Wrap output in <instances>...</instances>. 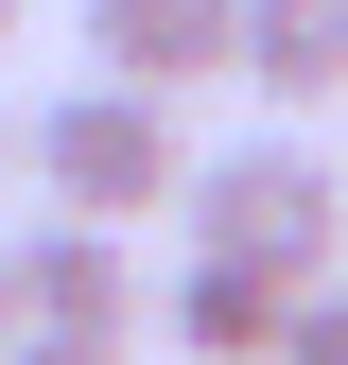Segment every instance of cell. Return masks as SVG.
<instances>
[{
	"instance_id": "obj_1",
	"label": "cell",
	"mask_w": 348,
	"mask_h": 365,
	"mask_svg": "<svg viewBox=\"0 0 348 365\" xmlns=\"http://www.w3.org/2000/svg\"><path fill=\"white\" fill-rule=\"evenodd\" d=\"M18 157H35V192H53L70 226H140V209H174V192H192V122H174L157 87H105V70H87V87H53Z\"/></svg>"
},
{
	"instance_id": "obj_2",
	"label": "cell",
	"mask_w": 348,
	"mask_h": 365,
	"mask_svg": "<svg viewBox=\"0 0 348 365\" xmlns=\"http://www.w3.org/2000/svg\"><path fill=\"white\" fill-rule=\"evenodd\" d=\"M174 209H192L209 261H261V279H296V296H314L331 244H348V174L296 140V122H279V140H244V157H192V192H174Z\"/></svg>"
},
{
	"instance_id": "obj_3",
	"label": "cell",
	"mask_w": 348,
	"mask_h": 365,
	"mask_svg": "<svg viewBox=\"0 0 348 365\" xmlns=\"http://www.w3.org/2000/svg\"><path fill=\"white\" fill-rule=\"evenodd\" d=\"M0 296H18V331H70V348H140V313H157V279H140V244L122 226H35V244H0Z\"/></svg>"
},
{
	"instance_id": "obj_4",
	"label": "cell",
	"mask_w": 348,
	"mask_h": 365,
	"mask_svg": "<svg viewBox=\"0 0 348 365\" xmlns=\"http://www.w3.org/2000/svg\"><path fill=\"white\" fill-rule=\"evenodd\" d=\"M87 70L192 105V87H227V0H87Z\"/></svg>"
},
{
	"instance_id": "obj_5",
	"label": "cell",
	"mask_w": 348,
	"mask_h": 365,
	"mask_svg": "<svg viewBox=\"0 0 348 365\" xmlns=\"http://www.w3.org/2000/svg\"><path fill=\"white\" fill-rule=\"evenodd\" d=\"M227 87H261V105H331L348 87V0H227Z\"/></svg>"
},
{
	"instance_id": "obj_6",
	"label": "cell",
	"mask_w": 348,
	"mask_h": 365,
	"mask_svg": "<svg viewBox=\"0 0 348 365\" xmlns=\"http://www.w3.org/2000/svg\"><path fill=\"white\" fill-rule=\"evenodd\" d=\"M279 313H296V279L192 244V279H174V348H192V365H261V348H279Z\"/></svg>"
},
{
	"instance_id": "obj_7",
	"label": "cell",
	"mask_w": 348,
	"mask_h": 365,
	"mask_svg": "<svg viewBox=\"0 0 348 365\" xmlns=\"http://www.w3.org/2000/svg\"><path fill=\"white\" fill-rule=\"evenodd\" d=\"M261 365H348V279H314V296H296V313H279V348H261Z\"/></svg>"
},
{
	"instance_id": "obj_8",
	"label": "cell",
	"mask_w": 348,
	"mask_h": 365,
	"mask_svg": "<svg viewBox=\"0 0 348 365\" xmlns=\"http://www.w3.org/2000/svg\"><path fill=\"white\" fill-rule=\"evenodd\" d=\"M0 365H122V348H70V331H0Z\"/></svg>"
},
{
	"instance_id": "obj_9",
	"label": "cell",
	"mask_w": 348,
	"mask_h": 365,
	"mask_svg": "<svg viewBox=\"0 0 348 365\" xmlns=\"http://www.w3.org/2000/svg\"><path fill=\"white\" fill-rule=\"evenodd\" d=\"M0 53H18V0H0Z\"/></svg>"
},
{
	"instance_id": "obj_10",
	"label": "cell",
	"mask_w": 348,
	"mask_h": 365,
	"mask_svg": "<svg viewBox=\"0 0 348 365\" xmlns=\"http://www.w3.org/2000/svg\"><path fill=\"white\" fill-rule=\"evenodd\" d=\"M0 174H18V122H0Z\"/></svg>"
},
{
	"instance_id": "obj_11",
	"label": "cell",
	"mask_w": 348,
	"mask_h": 365,
	"mask_svg": "<svg viewBox=\"0 0 348 365\" xmlns=\"http://www.w3.org/2000/svg\"><path fill=\"white\" fill-rule=\"evenodd\" d=\"M0 331H18V296H0Z\"/></svg>"
}]
</instances>
